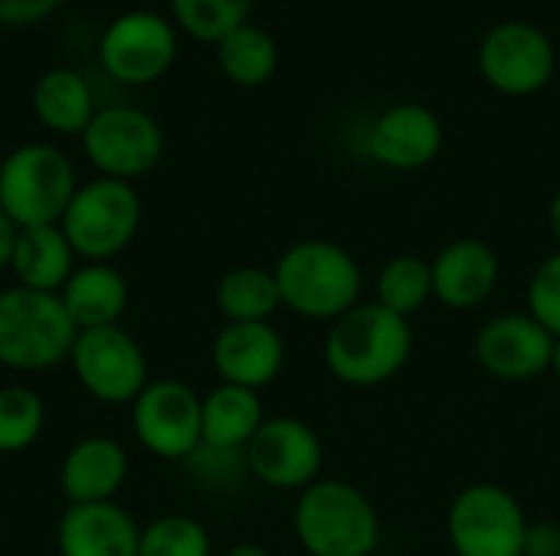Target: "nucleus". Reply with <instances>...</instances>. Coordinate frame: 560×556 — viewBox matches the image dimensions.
I'll use <instances>...</instances> for the list:
<instances>
[{"instance_id": "nucleus-1", "label": "nucleus", "mask_w": 560, "mask_h": 556, "mask_svg": "<svg viewBox=\"0 0 560 556\" xmlns=\"http://www.w3.org/2000/svg\"><path fill=\"white\" fill-rule=\"evenodd\" d=\"M413 324L377 301H361L325 338V367L335 380L354 390L394 380L413 357Z\"/></svg>"}, {"instance_id": "nucleus-2", "label": "nucleus", "mask_w": 560, "mask_h": 556, "mask_svg": "<svg viewBox=\"0 0 560 556\" xmlns=\"http://www.w3.org/2000/svg\"><path fill=\"white\" fill-rule=\"evenodd\" d=\"M282 308L305 321H338L361 305L364 272L358 259L331 239H299L272 265Z\"/></svg>"}, {"instance_id": "nucleus-3", "label": "nucleus", "mask_w": 560, "mask_h": 556, "mask_svg": "<svg viewBox=\"0 0 560 556\" xmlns=\"http://www.w3.org/2000/svg\"><path fill=\"white\" fill-rule=\"evenodd\" d=\"M292 528L308 556H371L381 544L374 501L341 478H318L299 492Z\"/></svg>"}, {"instance_id": "nucleus-4", "label": "nucleus", "mask_w": 560, "mask_h": 556, "mask_svg": "<svg viewBox=\"0 0 560 556\" xmlns=\"http://www.w3.org/2000/svg\"><path fill=\"white\" fill-rule=\"evenodd\" d=\"M79 328L59 295L10 285L0 292V364L23 374H43L69 360Z\"/></svg>"}, {"instance_id": "nucleus-5", "label": "nucleus", "mask_w": 560, "mask_h": 556, "mask_svg": "<svg viewBox=\"0 0 560 556\" xmlns=\"http://www.w3.org/2000/svg\"><path fill=\"white\" fill-rule=\"evenodd\" d=\"M79 180L66 151L30 141L0 157V210L20 226H59Z\"/></svg>"}, {"instance_id": "nucleus-6", "label": "nucleus", "mask_w": 560, "mask_h": 556, "mask_svg": "<svg viewBox=\"0 0 560 556\" xmlns=\"http://www.w3.org/2000/svg\"><path fill=\"white\" fill-rule=\"evenodd\" d=\"M141 226V193L128 180L95 177L79 184L69 200L59 229L66 233L72 252L85 262H112L125 252Z\"/></svg>"}, {"instance_id": "nucleus-7", "label": "nucleus", "mask_w": 560, "mask_h": 556, "mask_svg": "<svg viewBox=\"0 0 560 556\" xmlns=\"http://www.w3.org/2000/svg\"><path fill=\"white\" fill-rule=\"evenodd\" d=\"M528 524L522 501L509 488L476 482L450 501L446 541L456 556H525Z\"/></svg>"}, {"instance_id": "nucleus-8", "label": "nucleus", "mask_w": 560, "mask_h": 556, "mask_svg": "<svg viewBox=\"0 0 560 556\" xmlns=\"http://www.w3.org/2000/svg\"><path fill=\"white\" fill-rule=\"evenodd\" d=\"M79 141L98 177L128 184L151 174L164 157V128L151 111L138 105L98 108Z\"/></svg>"}, {"instance_id": "nucleus-9", "label": "nucleus", "mask_w": 560, "mask_h": 556, "mask_svg": "<svg viewBox=\"0 0 560 556\" xmlns=\"http://www.w3.org/2000/svg\"><path fill=\"white\" fill-rule=\"evenodd\" d=\"M558 56L555 39L541 26L528 20H505L479 39L476 66L486 85L499 95L528 98L555 79Z\"/></svg>"}, {"instance_id": "nucleus-10", "label": "nucleus", "mask_w": 560, "mask_h": 556, "mask_svg": "<svg viewBox=\"0 0 560 556\" xmlns=\"http://www.w3.org/2000/svg\"><path fill=\"white\" fill-rule=\"evenodd\" d=\"M180 52L177 26L158 10L118 13L98 36V62L121 85H151L164 79Z\"/></svg>"}, {"instance_id": "nucleus-11", "label": "nucleus", "mask_w": 560, "mask_h": 556, "mask_svg": "<svg viewBox=\"0 0 560 556\" xmlns=\"http://www.w3.org/2000/svg\"><path fill=\"white\" fill-rule=\"evenodd\" d=\"M69 364L82 390L105 406H131L151 383L148 357L121 324L79 331Z\"/></svg>"}, {"instance_id": "nucleus-12", "label": "nucleus", "mask_w": 560, "mask_h": 556, "mask_svg": "<svg viewBox=\"0 0 560 556\" xmlns=\"http://www.w3.org/2000/svg\"><path fill=\"white\" fill-rule=\"evenodd\" d=\"M131 429L144 452L184 462L203 442V397L180 380H151L131 403Z\"/></svg>"}, {"instance_id": "nucleus-13", "label": "nucleus", "mask_w": 560, "mask_h": 556, "mask_svg": "<svg viewBox=\"0 0 560 556\" xmlns=\"http://www.w3.org/2000/svg\"><path fill=\"white\" fill-rule=\"evenodd\" d=\"M249 475L276 492H305L322 478V436L299 416H266L246 446Z\"/></svg>"}, {"instance_id": "nucleus-14", "label": "nucleus", "mask_w": 560, "mask_h": 556, "mask_svg": "<svg viewBox=\"0 0 560 556\" xmlns=\"http://www.w3.org/2000/svg\"><path fill=\"white\" fill-rule=\"evenodd\" d=\"M472 351L489 377L525 383L551 370L555 334L541 328L528 311H505L479 328Z\"/></svg>"}, {"instance_id": "nucleus-15", "label": "nucleus", "mask_w": 560, "mask_h": 556, "mask_svg": "<svg viewBox=\"0 0 560 556\" xmlns=\"http://www.w3.org/2000/svg\"><path fill=\"white\" fill-rule=\"evenodd\" d=\"M210 360L220 383H233L259 393L282 374L285 341L272 321H249V324L226 321L210 344Z\"/></svg>"}, {"instance_id": "nucleus-16", "label": "nucleus", "mask_w": 560, "mask_h": 556, "mask_svg": "<svg viewBox=\"0 0 560 556\" xmlns=\"http://www.w3.org/2000/svg\"><path fill=\"white\" fill-rule=\"evenodd\" d=\"M443 151V121L420 102H400L377 115L368 131V154L390 170H420Z\"/></svg>"}, {"instance_id": "nucleus-17", "label": "nucleus", "mask_w": 560, "mask_h": 556, "mask_svg": "<svg viewBox=\"0 0 560 556\" xmlns=\"http://www.w3.org/2000/svg\"><path fill=\"white\" fill-rule=\"evenodd\" d=\"M433 298L450 311H472L482 308L502 279V262L495 249L476 236H463L446 242L433 259Z\"/></svg>"}, {"instance_id": "nucleus-18", "label": "nucleus", "mask_w": 560, "mask_h": 556, "mask_svg": "<svg viewBox=\"0 0 560 556\" xmlns=\"http://www.w3.org/2000/svg\"><path fill=\"white\" fill-rule=\"evenodd\" d=\"M141 524L118 505H69L56 528L59 556H138Z\"/></svg>"}, {"instance_id": "nucleus-19", "label": "nucleus", "mask_w": 560, "mask_h": 556, "mask_svg": "<svg viewBox=\"0 0 560 556\" xmlns=\"http://www.w3.org/2000/svg\"><path fill=\"white\" fill-rule=\"evenodd\" d=\"M128 482V452L112 436H85L72 442L59 462V488L69 505L115 501Z\"/></svg>"}, {"instance_id": "nucleus-20", "label": "nucleus", "mask_w": 560, "mask_h": 556, "mask_svg": "<svg viewBox=\"0 0 560 556\" xmlns=\"http://www.w3.org/2000/svg\"><path fill=\"white\" fill-rule=\"evenodd\" d=\"M59 301L79 331L108 328L118 324L128 308V279L108 262H85L75 265L62 285Z\"/></svg>"}, {"instance_id": "nucleus-21", "label": "nucleus", "mask_w": 560, "mask_h": 556, "mask_svg": "<svg viewBox=\"0 0 560 556\" xmlns=\"http://www.w3.org/2000/svg\"><path fill=\"white\" fill-rule=\"evenodd\" d=\"M33 115L36 121L62 138H82V131L89 128V121L95 118V95L92 85L82 72L69 69V66H52L46 69L30 95Z\"/></svg>"}, {"instance_id": "nucleus-22", "label": "nucleus", "mask_w": 560, "mask_h": 556, "mask_svg": "<svg viewBox=\"0 0 560 556\" xmlns=\"http://www.w3.org/2000/svg\"><path fill=\"white\" fill-rule=\"evenodd\" d=\"M75 252L59 226H30L20 229L16 249L10 259V272L16 285L33 292H52L59 295L69 275L75 272Z\"/></svg>"}, {"instance_id": "nucleus-23", "label": "nucleus", "mask_w": 560, "mask_h": 556, "mask_svg": "<svg viewBox=\"0 0 560 556\" xmlns=\"http://www.w3.org/2000/svg\"><path fill=\"white\" fill-rule=\"evenodd\" d=\"M266 423V410L256 390L220 383L203 397V442L217 449H243Z\"/></svg>"}, {"instance_id": "nucleus-24", "label": "nucleus", "mask_w": 560, "mask_h": 556, "mask_svg": "<svg viewBox=\"0 0 560 556\" xmlns=\"http://www.w3.org/2000/svg\"><path fill=\"white\" fill-rule=\"evenodd\" d=\"M217 66L233 85L259 88L279 69V43L269 29L243 23L217 43Z\"/></svg>"}, {"instance_id": "nucleus-25", "label": "nucleus", "mask_w": 560, "mask_h": 556, "mask_svg": "<svg viewBox=\"0 0 560 556\" xmlns=\"http://www.w3.org/2000/svg\"><path fill=\"white\" fill-rule=\"evenodd\" d=\"M217 308L230 324L272 321V315L282 308L272 269L236 265V269L223 272L217 282Z\"/></svg>"}, {"instance_id": "nucleus-26", "label": "nucleus", "mask_w": 560, "mask_h": 556, "mask_svg": "<svg viewBox=\"0 0 560 556\" xmlns=\"http://www.w3.org/2000/svg\"><path fill=\"white\" fill-rule=\"evenodd\" d=\"M430 298H433V272L423 256L404 252L384 262L377 275V298H374L377 305H384L400 318H410Z\"/></svg>"}, {"instance_id": "nucleus-27", "label": "nucleus", "mask_w": 560, "mask_h": 556, "mask_svg": "<svg viewBox=\"0 0 560 556\" xmlns=\"http://www.w3.org/2000/svg\"><path fill=\"white\" fill-rule=\"evenodd\" d=\"M249 13L253 0H171L174 26L213 46L236 26L249 23Z\"/></svg>"}, {"instance_id": "nucleus-28", "label": "nucleus", "mask_w": 560, "mask_h": 556, "mask_svg": "<svg viewBox=\"0 0 560 556\" xmlns=\"http://www.w3.org/2000/svg\"><path fill=\"white\" fill-rule=\"evenodd\" d=\"M46 426V406L30 387H0V456L26 452Z\"/></svg>"}, {"instance_id": "nucleus-29", "label": "nucleus", "mask_w": 560, "mask_h": 556, "mask_svg": "<svg viewBox=\"0 0 560 556\" xmlns=\"http://www.w3.org/2000/svg\"><path fill=\"white\" fill-rule=\"evenodd\" d=\"M138 556H213V541L197 518L164 514L141 528Z\"/></svg>"}, {"instance_id": "nucleus-30", "label": "nucleus", "mask_w": 560, "mask_h": 556, "mask_svg": "<svg viewBox=\"0 0 560 556\" xmlns=\"http://www.w3.org/2000/svg\"><path fill=\"white\" fill-rule=\"evenodd\" d=\"M184 465H187L190 482L203 492H213V495L236 492L246 478H253L243 449H217V446L200 442L194 449V456L184 459Z\"/></svg>"}, {"instance_id": "nucleus-31", "label": "nucleus", "mask_w": 560, "mask_h": 556, "mask_svg": "<svg viewBox=\"0 0 560 556\" xmlns=\"http://www.w3.org/2000/svg\"><path fill=\"white\" fill-rule=\"evenodd\" d=\"M528 315L560 338V249L541 259L528 279Z\"/></svg>"}, {"instance_id": "nucleus-32", "label": "nucleus", "mask_w": 560, "mask_h": 556, "mask_svg": "<svg viewBox=\"0 0 560 556\" xmlns=\"http://www.w3.org/2000/svg\"><path fill=\"white\" fill-rule=\"evenodd\" d=\"M62 0H0V26H36L59 10Z\"/></svg>"}, {"instance_id": "nucleus-33", "label": "nucleus", "mask_w": 560, "mask_h": 556, "mask_svg": "<svg viewBox=\"0 0 560 556\" xmlns=\"http://www.w3.org/2000/svg\"><path fill=\"white\" fill-rule=\"evenodd\" d=\"M525 556H560L558 521H532V524H528Z\"/></svg>"}, {"instance_id": "nucleus-34", "label": "nucleus", "mask_w": 560, "mask_h": 556, "mask_svg": "<svg viewBox=\"0 0 560 556\" xmlns=\"http://www.w3.org/2000/svg\"><path fill=\"white\" fill-rule=\"evenodd\" d=\"M16 236H20V226L0 210V269H10V259H13V249H16Z\"/></svg>"}, {"instance_id": "nucleus-35", "label": "nucleus", "mask_w": 560, "mask_h": 556, "mask_svg": "<svg viewBox=\"0 0 560 556\" xmlns=\"http://www.w3.org/2000/svg\"><path fill=\"white\" fill-rule=\"evenodd\" d=\"M223 556H272V554H269L262 544H249V541H246V544H233V547H230Z\"/></svg>"}, {"instance_id": "nucleus-36", "label": "nucleus", "mask_w": 560, "mask_h": 556, "mask_svg": "<svg viewBox=\"0 0 560 556\" xmlns=\"http://www.w3.org/2000/svg\"><path fill=\"white\" fill-rule=\"evenodd\" d=\"M548 226H551V236L558 239V249H560V190L551 197V206H548Z\"/></svg>"}, {"instance_id": "nucleus-37", "label": "nucleus", "mask_w": 560, "mask_h": 556, "mask_svg": "<svg viewBox=\"0 0 560 556\" xmlns=\"http://www.w3.org/2000/svg\"><path fill=\"white\" fill-rule=\"evenodd\" d=\"M548 374H555V380L560 383V338H555V351H551V370Z\"/></svg>"}]
</instances>
